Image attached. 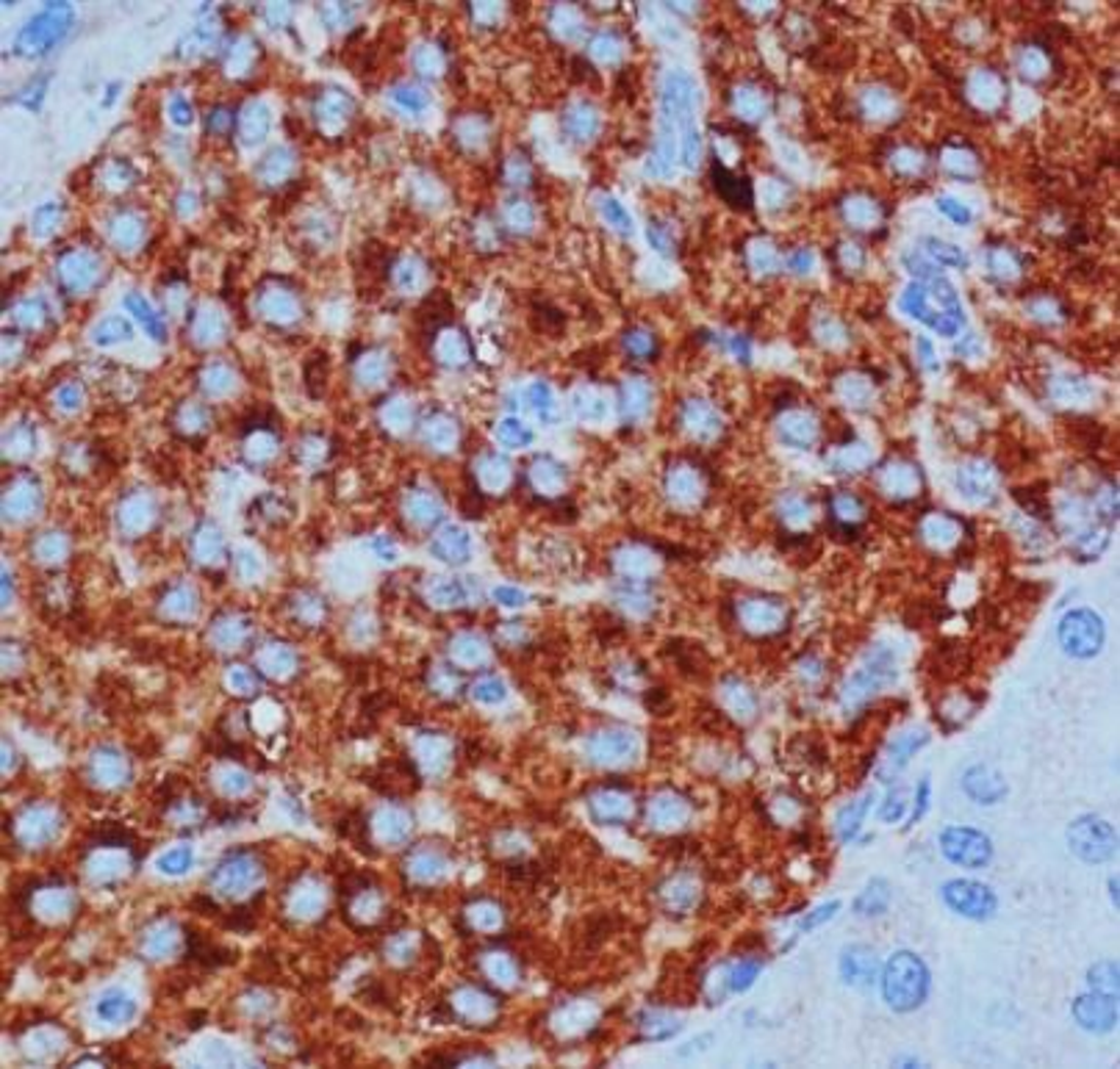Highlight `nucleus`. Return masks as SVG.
Returning a JSON list of instances; mask_svg holds the SVG:
<instances>
[{
  "label": "nucleus",
  "instance_id": "14",
  "mask_svg": "<svg viewBox=\"0 0 1120 1069\" xmlns=\"http://www.w3.org/2000/svg\"><path fill=\"white\" fill-rule=\"evenodd\" d=\"M719 696H721V707L727 709V715L737 717V721H752V717L757 715L760 701H757L755 690L749 688L744 680H737V676L721 680Z\"/></svg>",
  "mask_w": 1120,
  "mask_h": 1069
},
{
  "label": "nucleus",
  "instance_id": "5",
  "mask_svg": "<svg viewBox=\"0 0 1120 1069\" xmlns=\"http://www.w3.org/2000/svg\"><path fill=\"white\" fill-rule=\"evenodd\" d=\"M1059 646L1076 660H1090L1104 646V623L1090 610H1076L1059 623Z\"/></svg>",
  "mask_w": 1120,
  "mask_h": 1069
},
{
  "label": "nucleus",
  "instance_id": "1",
  "mask_svg": "<svg viewBox=\"0 0 1120 1069\" xmlns=\"http://www.w3.org/2000/svg\"><path fill=\"white\" fill-rule=\"evenodd\" d=\"M882 995L885 1003L893 1012H915L918 1005H924L929 995V970L910 950H898L890 956L882 973Z\"/></svg>",
  "mask_w": 1120,
  "mask_h": 1069
},
{
  "label": "nucleus",
  "instance_id": "4",
  "mask_svg": "<svg viewBox=\"0 0 1120 1069\" xmlns=\"http://www.w3.org/2000/svg\"><path fill=\"white\" fill-rule=\"evenodd\" d=\"M1068 842L1082 862H1107L1118 851V834L1102 818L1074 820L1068 828Z\"/></svg>",
  "mask_w": 1120,
  "mask_h": 1069
},
{
  "label": "nucleus",
  "instance_id": "19",
  "mask_svg": "<svg viewBox=\"0 0 1120 1069\" xmlns=\"http://www.w3.org/2000/svg\"><path fill=\"white\" fill-rule=\"evenodd\" d=\"M760 970H763V961L757 956L737 958L735 964H729V992H737V995L747 992L760 976Z\"/></svg>",
  "mask_w": 1120,
  "mask_h": 1069
},
{
  "label": "nucleus",
  "instance_id": "10",
  "mask_svg": "<svg viewBox=\"0 0 1120 1069\" xmlns=\"http://www.w3.org/2000/svg\"><path fill=\"white\" fill-rule=\"evenodd\" d=\"M879 958L869 945H849L840 953V978L851 989H871L877 981Z\"/></svg>",
  "mask_w": 1120,
  "mask_h": 1069
},
{
  "label": "nucleus",
  "instance_id": "13",
  "mask_svg": "<svg viewBox=\"0 0 1120 1069\" xmlns=\"http://www.w3.org/2000/svg\"><path fill=\"white\" fill-rule=\"evenodd\" d=\"M929 743V735H926V729H913V732H905V735H898L893 743L887 745V751L885 756H882V765H879V776L887 781V776L893 773L896 776L902 768H905L910 759H913L915 753L921 751L924 745Z\"/></svg>",
  "mask_w": 1120,
  "mask_h": 1069
},
{
  "label": "nucleus",
  "instance_id": "12",
  "mask_svg": "<svg viewBox=\"0 0 1120 1069\" xmlns=\"http://www.w3.org/2000/svg\"><path fill=\"white\" fill-rule=\"evenodd\" d=\"M635 753H638V740H635L633 732L607 729V732H599V735L591 740V756L602 765L630 763Z\"/></svg>",
  "mask_w": 1120,
  "mask_h": 1069
},
{
  "label": "nucleus",
  "instance_id": "9",
  "mask_svg": "<svg viewBox=\"0 0 1120 1069\" xmlns=\"http://www.w3.org/2000/svg\"><path fill=\"white\" fill-rule=\"evenodd\" d=\"M657 898H661L669 914L682 917V914H691L699 906L702 887L691 873H674L657 887Z\"/></svg>",
  "mask_w": 1120,
  "mask_h": 1069
},
{
  "label": "nucleus",
  "instance_id": "15",
  "mask_svg": "<svg viewBox=\"0 0 1120 1069\" xmlns=\"http://www.w3.org/2000/svg\"><path fill=\"white\" fill-rule=\"evenodd\" d=\"M591 812L602 826H618V823H627L630 815H633V800L622 787H607L591 800Z\"/></svg>",
  "mask_w": 1120,
  "mask_h": 1069
},
{
  "label": "nucleus",
  "instance_id": "3",
  "mask_svg": "<svg viewBox=\"0 0 1120 1069\" xmlns=\"http://www.w3.org/2000/svg\"><path fill=\"white\" fill-rule=\"evenodd\" d=\"M941 851L952 862L965 870H982L993 859V842L988 834H982L971 826H949L941 834Z\"/></svg>",
  "mask_w": 1120,
  "mask_h": 1069
},
{
  "label": "nucleus",
  "instance_id": "18",
  "mask_svg": "<svg viewBox=\"0 0 1120 1069\" xmlns=\"http://www.w3.org/2000/svg\"><path fill=\"white\" fill-rule=\"evenodd\" d=\"M638 1025H641V1031H644V1039L649 1041L672 1039V1036H677L682 1028L680 1020H677L672 1012H666V1009H649V1012H644L641 1017H638Z\"/></svg>",
  "mask_w": 1120,
  "mask_h": 1069
},
{
  "label": "nucleus",
  "instance_id": "16",
  "mask_svg": "<svg viewBox=\"0 0 1120 1069\" xmlns=\"http://www.w3.org/2000/svg\"><path fill=\"white\" fill-rule=\"evenodd\" d=\"M890 898H893V893H890V883H887L885 878H874V881L866 883V890L854 898L851 911H854L857 917H866V920H871V917H882V914L887 911V906H890Z\"/></svg>",
  "mask_w": 1120,
  "mask_h": 1069
},
{
  "label": "nucleus",
  "instance_id": "17",
  "mask_svg": "<svg viewBox=\"0 0 1120 1069\" xmlns=\"http://www.w3.org/2000/svg\"><path fill=\"white\" fill-rule=\"evenodd\" d=\"M871 807H874V792H866L863 798L849 800V804L838 812V818H835V834H838L840 842H851V839L857 837L859 828H863V823H866V815L871 812Z\"/></svg>",
  "mask_w": 1120,
  "mask_h": 1069
},
{
  "label": "nucleus",
  "instance_id": "6",
  "mask_svg": "<svg viewBox=\"0 0 1120 1069\" xmlns=\"http://www.w3.org/2000/svg\"><path fill=\"white\" fill-rule=\"evenodd\" d=\"M941 895H944V903L949 909L957 911L960 917H968V920H990L996 906H999L996 893L990 890L988 883L971 881V878L946 881Z\"/></svg>",
  "mask_w": 1120,
  "mask_h": 1069
},
{
  "label": "nucleus",
  "instance_id": "7",
  "mask_svg": "<svg viewBox=\"0 0 1120 1069\" xmlns=\"http://www.w3.org/2000/svg\"><path fill=\"white\" fill-rule=\"evenodd\" d=\"M693 815L691 800L680 795L677 790H664L657 792L649 804H646V826L657 828V831H666V834H677L680 828L688 826V820Z\"/></svg>",
  "mask_w": 1120,
  "mask_h": 1069
},
{
  "label": "nucleus",
  "instance_id": "2",
  "mask_svg": "<svg viewBox=\"0 0 1120 1069\" xmlns=\"http://www.w3.org/2000/svg\"><path fill=\"white\" fill-rule=\"evenodd\" d=\"M896 680V662L887 651L879 649L874 657H869L866 665H859L854 673H851L843 690H840V701H843V709L849 715H857L859 709H866L871 698L877 696L879 690L887 688L890 682Z\"/></svg>",
  "mask_w": 1120,
  "mask_h": 1069
},
{
  "label": "nucleus",
  "instance_id": "25",
  "mask_svg": "<svg viewBox=\"0 0 1120 1069\" xmlns=\"http://www.w3.org/2000/svg\"><path fill=\"white\" fill-rule=\"evenodd\" d=\"M799 673H802V682L804 685H818V682L824 680V662L822 660H815V657H807V660H802V665H799Z\"/></svg>",
  "mask_w": 1120,
  "mask_h": 1069
},
{
  "label": "nucleus",
  "instance_id": "8",
  "mask_svg": "<svg viewBox=\"0 0 1120 1069\" xmlns=\"http://www.w3.org/2000/svg\"><path fill=\"white\" fill-rule=\"evenodd\" d=\"M1074 1017L1084 1031L1107 1033L1118 1025V1000L1110 992H1092L1076 1000Z\"/></svg>",
  "mask_w": 1120,
  "mask_h": 1069
},
{
  "label": "nucleus",
  "instance_id": "23",
  "mask_svg": "<svg viewBox=\"0 0 1120 1069\" xmlns=\"http://www.w3.org/2000/svg\"><path fill=\"white\" fill-rule=\"evenodd\" d=\"M929 798H932V781L921 779L918 790H915V807L910 812V823H918V820L924 818L926 810H929Z\"/></svg>",
  "mask_w": 1120,
  "mask_h": 1069
},
{
  "label": "nucleus",
  "instance_id": "20",
  "mask_svg": "<svg viewBox=\"0 0 1120 1069\" xmlns=\"http://www.w3.org/2000/svg\"><path fill=\"white\" fill-rule=\"evenodd\" d=\"M1090 986L1095 992L1118 995V964L1115 961H1098L1095 968H1090Z\"/></svg>",
  "mask_w": 1120,
  "mask_h": 1069
},
{
  "label": "nucleus",
  "instance_id": "22",
  "mask_svg": "<svg viewBox=\"0 0 1120 1069\" xmlns=\"http://www.w3.org/2000/svg\"><path fill=\"white\" fill-rule=\"evenodd\" d=\"M905 812H907L905 792L893 790L885 798V804H882V810H879V818L885 820V823H898V820L905 818Z\"/></svg>",
  "mask_w": 1120,
  "mask_h": 1069
},
{
  "label": "nucleus",
  "instance_id": "21",
  "mask_svg": "<svg viewBox=\"0 0 1120 1069\" xmlns=\"http://www.w3.org/2000/svg\"><path fill=\"white\" fill-rule=\"evenodd\" d=\"M840 911V901H827L822 903V906H815L812 911H807L802 917V922H799V931H812V929H818V926H824V922H830L835 914Z\"/></svg>",
  "mask_w": 1120,
  "mask_h": 1069
},
{
  "label": "nucleus",
  "instance_id": "24",
  "mask_svg": "<svg viewBox=\"0 0 1120 1069\" xmlns=\"http://www.w3.org/2000/svg\"><path fill=\"white\" fill-rule=\"evenodd\" d=\"M475 696L480 698V701H486V704H494V701H503V698H505L503 682H496V680L477 682V685H475Z\"/></svg>",
  "mask_w": 1120,
  "mask_h": 1069
},
{
  "label": "nucleus",
  "instance_id": "11",
  "mask_svg": "<svg viewBox=\"0 0 1120 1069\" xmlns=\"http://www.w3.org/2000/svg\"><path fill=\"white\" fill-rule=\"evenodd\" d=\"M962 790L976 804L993 807L1007 795V781L999 771H993L990 765H973L962 773Z\"/></svg>",
  "mask_w": 1120,
  "mask_h": 1069
}]
</instances>
